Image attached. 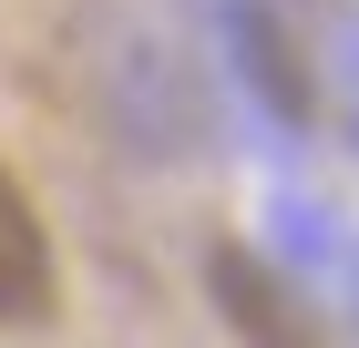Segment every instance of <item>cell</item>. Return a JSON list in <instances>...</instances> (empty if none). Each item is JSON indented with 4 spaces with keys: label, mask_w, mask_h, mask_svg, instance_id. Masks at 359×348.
I'll return each instance as SVG.
<instances>
[{
    "label": "cell",
    "mask_w": 359,
    "mask_h": 348,
    "mask_svg": "<svg viewBox=\"0 0 359 348\" xmlns=\"http://www.w3.org/2000/svg\"><path fill=\"white\" fill-rule=\"evenodd\" d=\"M205 297H216V318L236 328L247 348H329L318 307H308L257 246H205Z\"/></svg>",
    "instance_id": "cell-1"
},
{
    "label": "cell",
    "mask_w": 359,
    "mask_h": 348,
    "mask_svg": "<svg viewBox=\"0 0 359 348\" xmlns=\"http://www.w3.org/2000/svg\"><path fill=\"white\" fill-rule=\"evenodd\" d=\"M62 318V256L52 225L31 205V185L0 164V328H52Z\"/></svg>",
    "instance_id": "cell-2"
},
{
    "label": "cell",
    "mask_w": 359,
    "mask_h": 348,
    "mask_svg": "<svg viewBox=\"0 0 359 348\" xmlns=\"http://www.w3.org/2000/svg\"><path fill=\"white\" fill-rule=\"evenodd\" d=\"M236 52H247L257 92L277 103V123H318V72L298 62V41H287V21H277L267 0H247V11H236Z\"/></svg>",
    "instance_id": "cell-3"
}]
</instances>
